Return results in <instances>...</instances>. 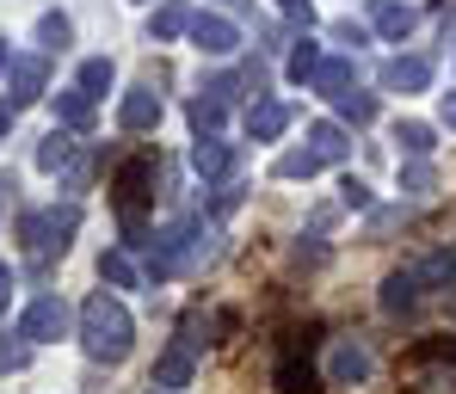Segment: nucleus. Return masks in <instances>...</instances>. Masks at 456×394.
Segmentation results:
<instances>
[{
    "label": "nucleus",
    "mask_w": 456,
    "mask_h": 394,
    "mask_svg": "<svg viewBox=\"0 0 456 394\" xmlns=\"http://www.w3.org/2000/svg\"><path fill=\"white\" fill-rule=\"evenodd\" d=\"M80 345H86V358L93 364H124L130 358V345H136V326H130V309L118 302V296H86L80 302Z\"/></svg>",
    "instance_id": "1"
},
{
    "label": "nucleus",
    "mask_w": 456,
    "mask_h": 394,
    "mask_svg": "<svg viewBox=\"0 0 456 394\" xmlns=\"http://www.w3.org/2000/svg\"><path fill=\"white\" fill-rule=\"evenodd\" d=\"M198 259H210V229L198 216H179L149 240V277H173V271H185Z\"/></svg>",
    "instance_id": "2"
},
{
    "label": "nucleus",
    "mask_w": 456,
    "mask_h": 394,
    "mask_svg": "<svg viewBox=\"0 0 456 394\" xmlns=\"http://www.w3.org/2000/svg\"><path fill=\"white\" fill-rule=\"evenodd\" d=\"M75 229H80V210L62 204V210H31L19 235H25V246H31V259L44 265L50 253H69V235H75Z\"/></svg>",
    "instance_id": "3"
},
{
    "label": "nucleus",
    "mask_w": 456,
    "mask_h": 394,
    "mask_svg": "<svg viewBox=\"0 0 456 394\" xmlns=\"http://www.w3.org/2000/svg\"><path fill=\"white\" fill-rule=\"evenodd\" d=\"M149 179H154V160H130L118 173V216H124V235L142 240V197H149ZM149 246V240H142Z\"/></svg>",
    "instance_id": "4"
},
{
    "label": "nucleus",
    "mask_w": 456,
    "mask_h": 394,
    "mask_svg": "<svg viewBox=\"0 0 456 394\" xmlns=\"http://www.w3.org/2000/svg\"><path fill=\"white\" fill-rule=\"evenodd\" d=\"M44 86H50L44 56H12V62H6V105H12V111L37 105V99H44Z\"/></svg>",
    "instance_id": "5"
},
{
    "label": "nucleus",
    "mask_w": 456,
    "mask_h": 394,
    "mask_svg": "<svg viewBox=\"0 0 456 394\" xmlns=\"http://www.w3.org/2000/svg\"><path fill=\"white\" fill-rule=\"evenodd\" d=\"M19 333H25L31 345L62 339V333H69V302H62V296H37V302L25 309V320H19Z\"/></svg>",
    "instance_id": "6"
},
{
    "label": "nucleus",
    "mask_w": 456,
    "mask_h": 394,
    "mask_svg": "<svg viewBox=\"0 0 456 394\" xmlns=\"http://www.w3.org/2000/svg\"><path fill=\"white\" fill-rule=\"evenodd\" d=\"M191 44L204 56H234L240 50V31H234V19H223V12H191Z\"/></svg>",
    "instance_id": "7"
},
{
    "label": "nucleus",
    "mask_w": 456,
    "mask_h": 394,
    "mask_svg": "<svg viewBox=\"0 0 456 394\" xmlns=\"http://www.w3.org/2000/svg\"><path fill=\"white\" fill-rule=\"evenodd\" d=\"M278 394H321V382H314V370H308V345H303V333L284 345V358H278Z\"/></svg>",
    "instance_id": "8"
},
{
    "label": "nucleus",
    "mask_w": 456,
    "mask_h": 394,
    "mask_svg": "<svg viewBox=\"0 0 456 394\" xmlns=\"http://www.w3.org/2000/svg\"><path fill=\"white\" fill-rule=\"evenodd\" d=\"M234 142H216V136H198V142H191V173H198V179H204V185H223L228 173H234Z\"/></svg>",
    "instance_id": "9"
},
{
    "label": "nucleus",
    "mask_w": 456,
    "mask_h": 394,
    "mask_svg": "<svg viewBox=\"0 0 456 394\" xmlns=\"http://www.w3.org/2000/svg\"><path fill=\"white\" fill-rule=\"evenodd\" d=\"M370 370H377V358H370L358 339H339V345H333V358H327V376H333L339 389H352V382H370Z\"/></svg>",
    "instance_id": "10"
},
{
    "label": "nucleus",
    "mask_w": 456,
    "mask_h": 394,
    "mask_svg": "<svg viewBox=\"0 0 456 394\" xmlns=\"http://www.w3.org/2000/svg\"><path fill=\"white\" fill-rule=\"evenodd\" d=\"M118 124H124V130H154V124H160V99H154V86H130V92H124Z\"/></svg>",
    "instance_id": "11"
},
{
    "label": "nucleus",
    "mask_w": 456,
    "mask_h": 394,
    "mask_svg": "<svg viewBox=\"0 0 456 394\" xmlns=\"http://www.w3.org/2000/svg\"><path fill=\"white\" fill-rule=\"evenodd\" d=\"M382 86H388V92H426V86H432V62H419V56H395V62L382 68Z\"/></svg>",
    "instance_id": "12"
},
{
    "label": "nucleus",
    "mask_w": 456,
    "mask_h": 394,
    "mask_svg": "<svg viewBox=\"0 0 456 394\" xmlns=\"http://www.w3.org/2000/svg\"><path fill=\"white\" fill-rule=\"evenodd\" d=\"M185 382H191V345L179 339V345L160 351V364H154V389H185Z\"/></svg>",
    "instance_id": "13"
},
{
    "label": "nucleus",
    "mask_w": 456,
    "mask_h": 394,
    "mask_svg": "<svg viewBox=\"0 0 456 394\" xmlns=\"http://www.w3.org/2000/svg\"><path fill=\"white\" fill-rule=\"evenodd\" d=\"M179 31H191V6H185V0H167V6L149 12V44H167V37H179Z\"/></svg>",
    "instance_id": "14"
},
{
    "label": "nucleus",
    "mask_w": 456,
    "mask_h": 394,
    "mask_svg": "<svg viewBox=\"0 0 456 394\" xmlns=\"http://www.w3.org/2000/svg\"><path fill=\"white\" fill-rule=\"evenodd\" d=\"M284 124H290V105H278V99H259V105L247 111V130H253L259 142H272V136H284Z\"/></svg>",
    "instance_id": "15"
},
{
    "label": "nucleus",
    "mask_w": 456,
    "mask_h": 394,
    "mask_svg": "<svg viewBox=\"0 0 456 394\" xmlns=\"http://www.w3.org/2000/svg\"><path fill=\"white\" fill-rule=\"evenodd\" d=\"M370 25H377L382 37L401 44V37L413 31V6H401V0H377V6H370Z\"/></svg>",
    "instance_id": "16"
},
{
    "label": "nucleus",
    "mask_w": 456,
    "mask_h": 394,
    "mask_svg": "<svg viewBox=\"0 0 456 394\" xmlns=\"http://www.w3.org/2000/svg\"><path fill=\"white\" fill-rule=\"evenodd\" d=\"M308 149L321 160H346L352 155V136H346L339 124H308Z\"/></svg>",
    "instance_id": "17"
},
{
    "label": "nucleus",
    "mask_w": 456,
    "mask_h": 394,
    "mask_svg": "<svg viewBox=\"0 0 456 394\" xmlns=\"http://www.w3.org/2000/svg\"><path fill=\"white\" fill-rule=\"evenodd\" d=\"M413 296H419V277H413V271H395V277L382 284V315H407Z\"/></svg>",
    "instance_id": "18"
},
{
    "label": "nucleus",
    "mask_w": 456,
    "mask_h": 394,
    "mask_svg": "<svg viewBox=\"0 0 456 394\" xmlns=\"http://www.w3.org/2000/svg\"><path fill=\"white\" fill-rule=\"evenodd\" d=\"M56 117L69 124V130H93V92L75 86V92H56Z\"/></svg>",
    "instance_id": "19"
},
{
    "label": "nucleus",
    "mask_w": 456,
    "mask_h": 394,
    "mask_svg": "<svg viewBox=\"0 0 456 394\" xmlns=\"http://www.w3.org/2000/svg\"><path fill=\"white\" fill-rule=\"evenodd\" d=\"M69 155H75V136H69V130H50V136L37 142V166H44V173H62Z\"/></svg>",
    "instance_id": "20"
},
{
    "label": "nucleus",
    "mask_w": 456,
    "mask_h": 394,
    "mask_svg": "<svg viewBox=\"0 0 456 394\" xmlns=\"http://www.w3.org/2000/svg\"><path fill=\"white\" fill-rule=\"evenodd\" d=\"M308 86H314V92H327V99H339V92H352V62H339V56H333V62H321Z\"/></svg>",
    "instance_id": "21"
},
{
    "label": "nucleus",
    "mask_w": 456,
    "mask_h": 394,
    "mask_svg": "<svg viewBox=\"0 0 456 394\" xmlns=\"http://www.w3.org/2000/svg\"><path fill=\"white\" fill-rule=\"evenodd\" d=\"M99 277H105V284H118V290H136V284H142V271H136V259H130V253H105V259H99Z\"/></svg>",
    "instance_id": "22"
},
{
    "label": "nucleus",
    "mask_w": 456,
    "mask_h": 394,
    "mask_svg": "<svg viewBox=\"0 0 456 394\" xmlns=\"http://www.w3.org/2000/svg\"><path fill=\"white\" fill-rule=\"evenodd\" d=\"M321 166H327V160L314 155V149H290V155H278L272 173H278V179H308V173H321Z\"/></svg>",
    "instance_id": "23"
},
{
    "label": "nucleus",
    "mask_w": 456,
    "mask_h": 394,
    "mask_svg": "<svg viewBox=\"0 0 456 394\" xmlns=\"http://www.w3.org/2000/svg\"><path fill=\"white\" fill-rule=\"evenodd\" d=\"M69 37H75V25H69L62 12H44V19H37V44H44V50H69Z\"/></svg>",
    "instance_id": "24"
},
{
    "label": "nucleus",
    "mask_w": 456,
    "mask_h": 394,
    "mask_svg": "<svg viewBox=\"0 0 456 394\" xmlns=\"http://www.w3.org/2000/svg\"><path fill=\"white\" fill-rule=\"evenodd\" d=\"M223 99H191V130H198V136H216V130H223Z\"/></svg>",
    "instance_id": "25"
},
{
    "label": "nucleus",
    "mask_w": 456,
    "mask_h": 394,
    "mask_svg": "<svg viewBox=\"0 0 456 394\" xmlns=\"http://www.w3.org/2000/svg\"><path fill=\"white\" fill-rule=\"evenodd\" d=\"M432 185H438V173L419 155H413V166H401V191H407V197H432Z\"/></svg>",
    "instance_id": "26"
},
{
    "label": "nucleus",
    "mask_w": 456,
    "mask_h": 394,
    "mask_svg": "<svg viewBox=\"0 0 456 394\" xmlns=\"http://www.w3.org/2000/svg\"><path fill=\"white\" fill-rule=\"evenodd\" d=\"M333 105H339V117H352V124H370V117H377V99H370V92H358V86H352V92H339Z\"/></svg>",
    "instance_id": "27"
},
{
    "label": "nucleus",
    "mask_w": 456,
    "mask_h": 394,
    "mask_svg": "<svg viewBox=\"0 0 456 394\" xmlns=\"http://www.w3.org/2000/svg\"><path fill=\"white\" fill-rule=\"evenodd\" d=\"M314 68H321V50L303 37V44L290 50V80H297V86H308V80H314Z\"/></svg>",
    "instance_id": "28"
},
{
    "label": "nucleus",
    "mask_w": 456,
    "mask_h": 394,
    "mask_svg": "<svg viewBox=\"0 0 456 394\" xmlns=\"http://www.w3.org/2000/svg\"><path fill=\"white\" fill-rule=\"evenodd\" d=\"M395 142L407 155H432V124H395Z\"/></svg>",
    "instance_id": "29"
},
{
    "label": "nucleus",
    "mask_w": 456,
    "mask_h": 394,
    "mask_svg": "<svg viewBox=\"0 0 456 394\" xmlns=\"http://www.w3.org/2000/svg\"><path fill=\"white\" fill-rule=\"evenodd\" d=\"M80 86L99 99V92H111V62L105 56H93V62H80Z\"/></svg>",
    "instance_id": "30"
},
{
    "label": "nucleus",
    "mask_w": 456,
    "mask_h": 394,
    "mask_svg": "<svg viewBox=\"0 0 456 394\" xmlns=\"http://www.w3.org/2000/svg\"><path fill=\"white\" fill-rule=\"evenodd\" d=\"M413 277H419V284H444V277H456V253H438V259H426Z\"/></svg>",
    "instance_id": "31"
},
{
    "label": "nucleus",
    "mask_w": 456,
    "mask_h": 394,
    "mask_svg": "<svg viewBox=\"0 0 456 394\" xmlns=\"http://www.w3.org/2000/svg\"><path fill=\"white\" fill-rule=\"evenodd\" d=\"M31 364V345H25V333L19 339H0V370H25Z\"/></svg>",
    "instance_id": "32"
},
{
    "label": "nucleus",
    "mask_w": 456,
    "mask_h": 394,
    "mask_svg": "<svg viewBox=\"0 0 456 394\" xmlns=\"http://www.w3.org/2000/svg\"><path fill=\"white\" fill-rule=\"evenodd\" d=\"M339 204H346V210H370V191H364L358 179H339Z\"/></svg>",
    "instance_id": "33"
},
{
    "label": "nucleus",
    "mask_w": 456,
    "mask_h": 394,
    "mask_svg": "<svg viewBox=\"0 0 456 394\" xmlns=\"http://www.w3.org/2000/svg\"><path fill=\"white\" fill-rule=\"evenodd\" d=\"M426 394H456V370H432L426 376Z\"/></svg>",
    "instance_id": "34"
},
{
    "label": "nucleus",
    "mask_w": 456,
    "mask_h": 394,
    "mask_svg": "<svg viewBox=\"0 0 456 394\" xmlns=\"http://www.w3.org/2000/svg\"><path fill=\"white\" fill-rule=\"evenodd\" d=\"M278 6H284V12H290V19H297V25H314V6H308V0H278Z\"/></svg>",
    "instance_id": "35"
},
{
    "label": "nucleus",
    "mask_w": 456,
    "mask_h": 394,
    "mask_svg": "<svg viewBox=\"0 0 456 394\" xmlns=\"http://www.w3.org/2000/svg\"><path fill=\"white\" fill-rule=\"evenodd\" d=\"M333 37H339V44H364V25H352V19H339V25H333Z\"/></svg>",
    "instance_id": "36"
},
{
    "label": "nucleus",
    "mask_w": 456,
    "mask_h": 394,
    "mask_svg": "<svg viewBox=\"0 0 456 394\" xmlns=\"http://www.w3.org/2000/svg\"><path fill=\"white\" fill-rule=\"evenodd\" d=\"M395 222H401V210H377V216H370V235H382V229H395Z\"/></svg>",
    "instance_id": "37"
},
{
    "label": "nucleus",
    "mask_w": 456,
    "mask_h": 394,
    "mask_svg": "<svg viewBox=\"0 0 456 394\" xmlns=\"http://www.w3.org/2000/svg\"><path fill=\"white\" fill-rule=\"evenodd\" d=\"M6 296H12V271L0 265V315H6Z\"/></svg>",
    "instance_id": "38"
},
{
    "label": "nucleus",
    "mask_w": 456,
    "mask_h": 394,
    "mask_svg": "<svg viewBox=\"0 0 456 394\" xmlns=\"http://www.w3.org/2000/svg\"><path fill=\"white\" fill-rule=\"evenodd\" d=\"M6 124H12V105H0V136H6Z\"/></svg>",
    "instance_id": "39"
},
{
    "label": "nucleus",
    "mask_w": 456,
    "mask_h": 394,
    "mask_svg": "<svg viewBox=\"0 0 456 394\" xmlns=\"http://www.w3.org/2000/svg\"><path fill=\"white\" fill-rule=\"evenodd\" d=\"M444 124H451V130H456V99H451V105H444Z\"/></svg>",
    "instance_id": "40"
},
{
    "label": "nucleus",
    "mask_w": 456,
    "mask_h": 394,
    "mask_svg": "<svg viewBox=\"0 0 456 394\" xmlns=\"http://www.w3.org/2000/svg\"><path fill=\"white\" fill-rule=\"evenodd\" d=\"M6 62H12V56H6V44H0V68H6Z\"/></svg>",
    "instance_id": "41"
},
{
    "label": "nucleus",
    "mask_w": 456,
    "mask_h": 394,
    "mask_svg": "<svg viewBox=\"0 0 456 394\" xmlns=\"http://www.w3.org/2000/svg\"><path fill=\"white\" fill-rule=\"evenodd\" d=\"M228 6H240V0H228Z\"/></svg>",
    "instance_id": "42"
},
{
    "label": "nucleus",
    "mask_w": 456,
    "mask_h": 394,
    "mask_svg": "<svg viewBox=\"0 0 456 394\" xmlns=\"http://www.w3.org/2000/svg\"><path fill=\"white\" fill-rule=\"evenodd\" d=\"M0 191H6V185H0Z\"/></svg>",
    "instance_id": "43"
}]
</instances>
